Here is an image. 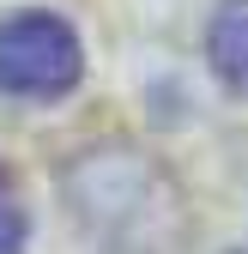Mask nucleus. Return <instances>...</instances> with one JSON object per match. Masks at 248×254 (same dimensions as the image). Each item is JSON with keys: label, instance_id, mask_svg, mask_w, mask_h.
I'll list each match as a JSON object with an SVG mask.
<instances>
[{"label": "nucleus", "instance_id": "obj_3", "mask_svg": "<svg viewBox=\"0 0 248 254\" xmlns=\"http://www.w3.org/2000/svg\"><path fill=\"white\" fill-rule=\"evenodd\" d=\"M24 236H30V218L18 206V188H12L6 164H0V254H24Z\"/></svg>", "mask_w": 248, "mask_h": 254}, {"label": "nucleus", "instance_id": "obj_1", "mask_svg": "<svg viewBox=\"0 0 248 254\" xmlns=\"http://www.w3.org/2000/svg\"><path fill=\"white\" fill-rule=\"evenodd\" d=\"M85 73L79 30L61 12H12L0 18V91L24 103L67 97Z\"/></svg>", "mask_w": 248, "mask_h": 254}, {"label": "nucleus", "instance_id": "obj_2", "mask_svg": "<svg viewBox=\"0 0 248 254\" xmlns=\"http://www.w3.org/2000/svg\"><path fill=\"white\" fill-rule=\"evenodd\" d=\"M206 61L224 79V91L248 97V0H224L206 24Z\"/></svg>", "mask_w": 248, "mask_h": 254}]
</instances>
